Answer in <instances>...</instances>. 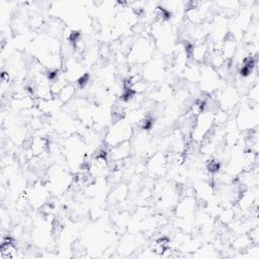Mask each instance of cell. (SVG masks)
Listing matches in <instances>:
<instances>
[{
  "instance_id": "obj_2",
  "label": "cell",
  "mask_w": 259,
  "mask_h": 259,
  "mask_svg": "<svg viewBox=\"0 0 259 259\" xmlns=\"http://www.w3.org/2000/svg\"><path fill=\"white\" fill-rule=\"evenodd\" d=\"M50 142L46 137H36L32 140L30 150L32 151L34 157H38L49 151Z\"/></svg>"
},
{
  "instance_id": "obj_1",
  "label": "cell",
  "mask_w": 259,
  "mask_h": 259,
  "mask_svg": "<svg viewBox=\"0 0 259 259\" xmlns=\"http://www.w3.org/2000/svg\"><path fill=\"white\" fill-rule=\"evenodd\" d=\"M132 127L124 120L116 122L112 129L108 132L106 137V144L108 146L114 147L122 143L128 142L132 136Z\"/></svg>"
},
{
  "instance_id": "obj_3",
  "label": "cell",
  "mask_w": 259,
  "mask_h": 259,
  "mask_svg": "<svg viewBox=\"0 0 259 259\" xmlns=\"http://www.w3.org/2000/svg\"><path fill=\"white\" fill-rule=\"evenodd\" d=\"M74 92H75V87L73 85H66L58 94V98L62 102H67L68 100H70L72 98V96L74 95Z\"/></svg>"
}]
</instances>
